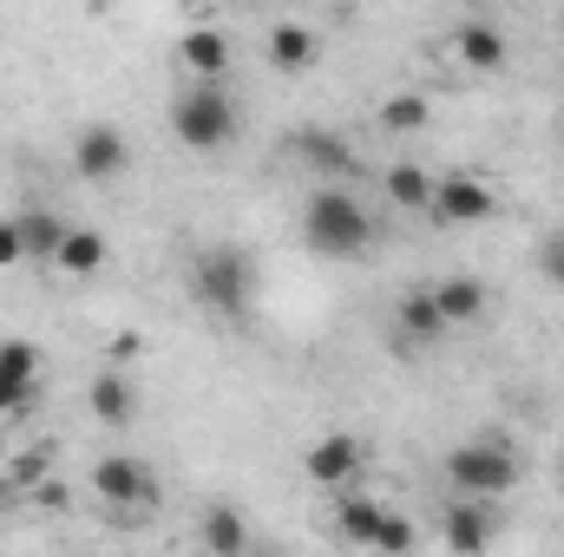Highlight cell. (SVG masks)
Returning <instances> with one entry per match:
<instances>
[{
    "label": "cell",
    "mask_w": 564,
    "mask_h": 557,
    "mask_svg": "<svg viewBox=\"0 0 564 557\" xmlns=\"http://www.w3.org/2000/svg\"><path fill=\"white\" fill-rule=\"evenodd\" d=\"M539 270H545V282L564 288V237H545V243H539Z\"/></svg>",
    "instance_id": "25"
},
{
    "label": "cell",
    "mask_w": 564,
    "mask_h": 557,
    "mask_svg": "<svg viewBox=\"0 0 564 557\" xmlns=\"http://www.w3.org/2000/svg\"><path fill=\"white\" fill-rule=\"evenodd\" d=\"M177 66L197 73L204 86H224V73H230V40H224L217 26H191V33H177Z\"/></svg>",
    "instance_id": "9"
},
{
    "label": "cell",
    "mask_w": 564,
    "mask_h": 557,
    "mask_svg": "<svg viewBox=\"0 0 564 557\" xmlns=\"http://www.w3.org/2000/svg\"><path fill=\"white\" fill-rule=\"evenodd\" d=\"M0 459H7V439H0Z\"/></svg>",
    "instance_id": "30"
},
{
    "label": "cell",
    "mask_w": 564,
    "mask_h": 557,
    "mask_svg": "<svg viewBox=\"0 0 564 557\" xmlns=\"http://www.w3.org/2000/svg\"><path fill=\"white\" fill-rule=\"evenodd\" d=\"M558 485H564V459H558Z\"/></svg>",
    "instance_id": "29"
},
{
    "label": "cell",
    "mask_w": 564,
    "mask_h": 557,
    "mask_svg": "<svg viewBox=\"0 0 564 557\" xmlns=\"http://www.w3.org/2000/svg\"><path fill=\"white\" fill-rule=\"evenodd\" d=\"M302 237H308V250H315V256L348 263V256H361V250L375 243V217L361 210V197H355V190L322 184V190L302 204Z\"/></svg>",
    "instance_id": "1"
},
{
    "label": "cell",
    "mask_w": 564,
    "mask_h": 557,
    "mask_svg": "<svg viewBox=\"0 0 564 557\" xmlns=\"http://www.w3.org/2000/svg\"><path fill=\"white\" fill-rule=\"evenodd\" d=\"M315 53H322V40H315L302 20L270 26V66H276V73H308V66H315Z\"/></svg>",
    "instance_id": "17"
},
{
    "label": "cell",
    "mask_w": 564,
    "mask_h": 557,
    "mask_svg": "<svg viewBox=\"0 0 564 557\" xmlns=\"http://www.w3.org/2000/svg\"><path fill=\"white\" fill-rule=\"evenodd\" d=\"M446 485L459 492V499H506L512 485H519V452H512V439H499V433H486V439H466V446H453L446 452Z\"/></svg>",
    "instance_id": "2"
},
{
    "label": "cell",
    "mask_w": 564,
    "mask_h": 557,
    "mask_svg": "<svg viewBox=\"0 0 564 557\" xmlns=\"http://www.w3.org/2000/svg\"><path fill=\"white\" fill-rule=\"evenodd\" d=\"M426 295H433V308H440L446 328H473V321H486V282L479 276H446L440 288H426Z\"/></svg>",
    "instance_id": "12"
},
{
    "label": "cell",
    "mask_w": 564,
    "mask_h": 557,
    "mask_svg": "<svg viewBox=\"0 0 564 557\" xmlns=\"http://www.w3.org/2000/svg\"><path fill=\"white\" fill-rule=\"evenodd\" d=\"M171 132L191 151H224V144H237V99L224 86H191L171 106Z\"/></svg>",
    "instance_id": "3"
},
{
    "label": "cell",
    "mask_w": 564,
    "mask_h": 557,
    "mask_svg": "<svg viewBox=\"0 0 564 557\" xmlns=\"http://www.w3.org/2000/svg\"><path fill=\"white\" fill-rule=\"evenodd\" d=\"M414 538H421V532H414V518L381 512V532H375V551H381V557H408V551H414Z\"/></svg>",
    "instance_id": "24"
},
{
    "label": "cell",
    "mask_w": 564,
    "mask_h": 557,
    "mask_svg": "<svg viewBox=\"0 0 564 557\" xmlns=\"http://www.w3.org/2000/svg\"><path fill=\"white\" fill-rule=\"evenodd\" d=\"M426 119H433V106H426L421 92H394L381 106V132H421Z\"/></svg>",
    "instance_id": "23"
},
{
    "label": "cell",
    "mask_w": 564,
    "mask_h": 557,
    "mask_svg": "<svg viewBox=\"0 0 564 557\" xmlns=\"http://www.w3.org/2000/svg\"><path fill=\"white\" fill-rule=\"evenodd\" d=\"M388 197L401 204V210H433V177H426L421 164H388Z\"/></svg>",
    "instance_id": "22"
},
{
    "label": "cell",
    "mask_w": 564,
    "mask_h": 557,
    "mask_svg": "<svg viewBox=\"0 0 564 557\" xmlns=\"http://www.w3.org/2000/svg\"><path fill=\"white\" fill-rule=\"evenodd\" d=\"M492 210H499V197L479 177H440L433 184V217L440 223H486Z\"/></svg>",
    "instance_id": "8"
},
{
    "label": "cell",
    "mask_w": 564,
    "mask_h": 557,
    "mask_svg": "<svg viewBox=\"0 0 564 557\" xmlns=\"http://www.w3.org/2000/svg\"><path fill=\"white\" fill-rule=\"evenodd\" d=\"M558 139H564V112H558Z\"/></svg>",
    "instance_id": "28"
},
{
    "label": "cell",
    "mask_w": 564,
    "mask_h": 557,
    "mask_svg": "<svg viewBox=\"0 0 564 557\" xmlns=\"http://www.w3.org/2000/svg\"><path fill=\"white\" fill-rule=\"evenodd\" d=\"M302 472H308L315 485H348V479L361 472V439H355V433H328V439H315L308 459H302Z\"/></svg>",
    "instance_id": "10"
},
{
    "label": "cell",
    "mask_w": 564,
    "mask_h": 557,
    "mask_svg": "<svg viewBox=\"0 0 564 557\" xmlns=\"http://www.w3.org/2000/svg\"><path fill=\"white\" fill-rule=\"evenodd\" d=\"M381 512H388V505H375V499H335V532H341L348 545H368V551H375Z\"/></svg>",
    "instance_id": "20"
},
{
    "label": "cell",
    "mask_w": 564,
    "mask_h": 557,
    "mask_svg": "<svg viewBox=\"0 0 564 557\" xmlns=\"http://www.w3.org/2000/svg\"><path fill=\"white\" fill-rule=\"evenodd\" d=\"M13 263H26V250H20V230H13V217L0 223V270H13Z\"/></svg>",
    "instance_id": "27"
},
{
    "label": "cell",
    "mask_w": 564,
    "mask_h": 557,
    "mask_svg": "<svg viewBox=\"0 0 564 557\" xmlns=\"http://www.w3.org/2000/svg\"><path fill=\"white\" fill-rule=\"evenodd\" d=\"M453 53H459L473 73H499V66H506V33H499L492 20H466V26L453 33Z\"/></svg>",
    "instance_id": "16"
},
{
    "label": "cell",
    "mask_w": 564,
    "mask_h": 557,
    "mask_svg": "<svg viewBox=\"0 0 564 557\" xmlns=\"http://www.w3.org/2000/svg\"><path fill=\"white\" fill-rule=\"evenodd\" d=\"M197 295H204L217 315L243 321L250 302H257V263H250L243 250H204V256H197Z\"/></svg>",
    "instance_id": "4"
},
{
    "label": "cell",
    "mask_w": 564,
    "mask_h": 557,
    "mask_svg": "<svg viewBox=\"0 0 564 557\" xmlns=\"http://www.w3.org/2000/svg\"><path fill=\"white\" fill-rule=\"evenodd\" d=\"M440 538H446L453 557H486L492 538H499V512H492L486 499H453V505L440 512Z\"/></svg>",
    "instance_id": "6"
},
{
    "label": "cell",
    "mask_w": 564,
    "mask_h": 557,
    "mask_svg": "<svg viewBox=\"0 0 564 557\" xmlns=\"http://www.w3.org/2000/svg\"><path fill=\"white\" fill-rule=\"evenodd\" d=\"M204 551L210 557H250V532L230 505H210L204 512Z\"/></svg>",
    "instance_id": "19"
},
{
    "label": "cell",
    "mask_w": 564,
    "mask_h": 557,
    "mask_svg": "<svg viewBox=\"0 0 564 557\" xmlns=\"http://www.w3.org/2000/svg\"><path fill=\"white\" fill-rule=\"evenodd\" d=\"M394 328H401V348H433V341L446 335V321H440V308H433L426 288H414V295L394 308Z\"/></svg>",
    "instance_id": "18"
},
{
    "label": "cell",
    "mask_w": 564,
    "mask_h": 557,
    "mask_svg": "<svg viewBox=\"0 0 564 557\" xmlns=\"http://www.w3.org/2000/svg\"><path fill=\"white\" fill-rule=\"evenodd\" d=\"M295 157L315 171V177H348L355 171V144L341 139V132H295Z\"/></svg>",
    "instance_id": "14"
},
{
    "label": "cell",
    "mask_w": 564,
    "mask_h": 557,
    "mask_svg": "<svg viewBox=\"0 0 564 557\" xmlns=\"http://www.w3.org/2000/svg\"><path fill=\"white\" fill-rule=\"evenodd\" d=\"M40 374V348L33 341H0V414H20Z\"/></svg>",
    "instance_id": "11"
},
{
    "label": "cell",
    "mask_w": 564,
    "mask_h": 557,
    "mask_svg": "<svg viewBox=\"0 0 564 557\" xmlns=\"http://www.w3.org/2000/svg\"><path fill=\"white\" fill-rule=\"evenodd\" d=\"M59 270H73V276H99V270H106V237H99V230H66V243H59Z\"/></svg>",
    "instance_id": "21"
},
{
    "label": "cell",
    "mask_w": 564,
    "mask_h": 557,
    "mask_svg": "<svg viewBox=\"0 0 564 557\" xmlns=\"http://www.w3.org/2000/svg\"><path fill=\"white\" fill-rule=\"evenodd\" d=\"M93 492L112 505V518H119V525L158 505V479H151V466L132 459V452H106V459L93 466Z\"/></svg>",
    "instance_id": "5"
},
{
    "label": "cell",
    "mask_w": 564,
    "mask_h": 557,
    "mask_svg": "<svg viewBox=\"0 0 564 557\" xmlns=\"http://www.w3.org/2000/svg\"><path fill=\"white\" fill-rule=\"evenodd\" d=\"M13 230H20L26 263H59V243H66V230H73V223H59L53 210H40V204H33V210H20V217H13Z\"/></svg>",
    "instance_id": "15"
},
{
    "label": "cell",
    "mask_w": 564,
    "mask_h": 557,
    "mask_svg": "<svg viewBox=\"0 0 564 557\" xmlns=\"http://www.w3.org/2000/svg\"><path fill=\"white\" fill-rule=\"evenodd\" d=\"M126 164H132V144H126L119 125H86L73 139V171L86 184H112V177H126Z\"/></svg>",
    "instance_id": "7"
},
{
    "label": "cell",
    "mask_w": 564,
    "mask_h": 557,
    "mask_svg": "<svg viewBox=\"0 0 564 557\" xmlns=\"http://www.w3.org/2000/svg\"><path fill=\"white\" fill-rule=\"evenodd\" d=\"M86 401H93V419H99V426H132V414H139V387L126 381V368H106V374L86 387Z\"/></svg>",
    "instance_id": "13"
},
{
    "label": "cell",
    "mask_w": 564,
    "mask_h": 557,
    "mask_svg": "<svg viewBox=\"0 0 564 557\" xmlns=\"http://www.w3.org/2000/svg\"><path fill=\"white\" fill-rule=\"evenodd\" d=\"M46 479V452H20L13 459V485H40Z\"/></svg>",
    "instance_id": "26"
}]
</instances>
